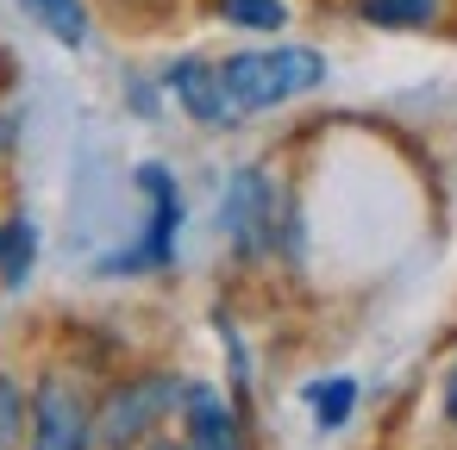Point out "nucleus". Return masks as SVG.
Returning a JSON list of instances; mask_svg holds the SVG:
<instances>
[{
    "instance_id": "obj_9",
    "label": "nucleus",
    "mask_w": 457,
    "mask_h": 450,
    "mask_svg": "<svg viewBox=\"0 0 457 450\" xmlns=\"http://www.w3.org/2000/svg\"><path fill=\"white\" fill-rule=\"evenodd\" d=\"M351 13L376 32H426L445 20V0H351Z\"/></svg>"
},
{
    "instance_id": "obj_10",
    "label": "nucleus",
    "mask_w": 457,
    "mask_h": 450,
    "mask_svg": "<svg viewBox=\"0 0 457 450\" xmlns=\"http://www.w3.org/2000/svg\"><path fill=\"white\" fill-rule=\"evenodd\" d=\"M38 263V225L32 213H7L0 219V288H26Z\"/></svg>"
},
{
    "instance_id": "obj_13",
    "label": "nucleus",
    "mask_w": 457,
    "mask_h": 450,
    "mask_svg": "<svg viewBox=\"0 0 457 450\" xmlns=\"http://www.w3.org/2000/svg\"><path fill=\"white\" fill-rule=\"evenodd\" d=\"M26 444V381L0 369V450Z\"/></svg>"
},
{
    "instance_id": "obj_7",
    "label": "nucleus",
    "mask_w": 457,
    "mask_h": 450,
    "mask_svg": "<svg viewBox=\"0 0 457 450\" xmlns=\"http://www.w3.org/2000/svg\"><path fill=\"white\" fill-rule=\"evenodd\" d=\"M163 94H170L195 126H207V132H232V126H238V113L226 107V88H220V63H213V57H176V63L163 70Z\"/></svg>"
},
{
    "instance_id": "obj_16",
    "label": "nucleus",
    "mask_w": 457,
    "mask_h": 450,
    "mask_svg": "<svg viewBox=\"0 0 457 450\" xmlns=\"http://www.w3.org/2000/svg\"><path fill=\"white\" fill-rule=\"evenodd\" d=\"M120 7H151V0H120Z\"/></svg>"
},
{
    "instance_id": "obj_4",
    "label": "nucleus",
    "mask_w": 457,
    "mask_h": 450,
    "mask_svg": "<svg viewBox=\"0 0 457 450\" xmlns=\"http://www.w3.org/2000/svg\"><path fill=\"white\" fill-rule=\"evenodd\" d=\"M138 194L151 200L145 213V238L120 257H101L107 275H145V269H170L176 263V232H182V188L163 163H138Z\"/></svg>"
},
{
    "instance_id": "obj_6",
    "label": "nucleus",
    "mask_w": 457,
    "mask_h": 450,
    "mask_svg": "<svg viewBox=\"0 0 457 450\" xmlns=\"http://www.w3.org/2000/svg\"><path fill=\"white\" fill-rule=\"evenodd\" d=\"M182 444L188 450H251V431H245V406H232L213 381H182Z\"/></svg>"
},
{
    "instance_id": "obj_1",
    "label": "nucleus",
    "mask_w": 457,
    "mask_h": 450,
    "mask_svg": "<svg viewBox=\"0 0 457 450\" xmlns=\"http://www.w3.org/2000/svg\"><path fill=\"white\" fill-rule=\"evenodd\" d=\"M320 82H326V51H313V45H257V51L220 57V88L238 119L288 107V101L313 94Z\"/></svg>"
},
{
    "instance_id": "obj_3",
    "label": "nucleus",
    "mask_w": 457,
    "mask_h": 450,
    "mask_svg": "<svg viewBox=\"0 0 457 450\" xmlns=\"http://www.w3.org/2000/svg\"><path fill=\"white\" fill-rule=\"evenodd\" d=\"M20 450H95V394L76 369L51 363L26 388V444Z\"/></svg>"
},
{
    "instance_id": "obj_14",
    "label": "nucleus",
    "mask_w": 457,
    "mask_h": 450,
    "mask_svg": "<svg viewBox=\"0 0 457 450\" xmlns=\"http://www.w3.org/2000/svg\"><path fill=\"white\" fill-rule=\"evenodd\" d=\"M138 450H188V444H182V438H170V431H157V438H151V444H138Z\"/></svg>"
},
{
    "instance_id": "obj_2",
    "label": "nucleus",
    "mask_w": 457,
    "mask_h": 450,
    "mask_svg": "<svg viewBox=\"0 0 457 450\" xmlns=\"http://www.w3.org/2000/svg\"><path fill=\"white\" fill-rule=\"evenodd\" d=\"M182 406V375L176 369H132L95 394V450H138L176 419Z\"/></svg>"
},
{
    "instance_id": "obj_5",
    "label": "nucleus",
    "mask_w": 457,
    "mask_h": 450,
    "mask_svg": "<svg viewBox=\"0 0 457 450\" xmlns=\"http://www.w3.org/2000/svg\"><path fill=\"white\" fill-rule=\"evenodd\" d=\"M220 232H226V244L245 263H257L276 244V188H270V176L257 163H245L226 182V194H220Z\"/></svg>"
},
{
    "instance_id": "obj_12",
    "label": "nucleus",
    "mask_w": 457,
    "mask_h": 450,
    "mask_svg": "<svg viewBox=\"0 0 457 450\" xmlns=\"http://www.w3.org/2000/svg\"><path fill=\"white\" fill-rule=\"evenodd\" d=\"M307 406H313V425H320V431H338V425L357 413V381H351V375L307 381Z\"/></svg>"
},
{
    "instance_id": "obj_15",
    "label": "nucleus",
    "mask_w": 457,
    "mask_h": 450,
    "mask_svg": "<svg viewBox=\"0 0 457 450\" xmlns=\"http://www.w3.org/2000/svg\"><path fill=\"white\" fill-rule=\"evenodd\" d=\"M0 151H7V119H0Z\"/></svg>"
},
{
    "instance_id": "obj_11",
    "label": "nucleus",
    "mask_w": 457,
    "mask_h": 450,
    "mask_svg": "<svg viewBox=\"0 0 457 450\" xmlns=\"http://www.w3.org/2000/svg\"><path fill=\"white\" fill-rule=\"evenodd\" d=\"M201 13L220 20V26H232V32H263V38H276V32L288 26V0H201Z\"/></svg>"
},
{
    "instance_id": "obj_8",
    "label": "nucleus",
    "mask_w": 457,
    "mask_h": 450,
    "mask_svg": "<svg viewBox=\"0 0 457 450\" xmlns=\"http://www.w3.org/2000/svg\"><path fill=\"white\" fill-rule=\"evenodd\" d=\"M13 7H20L45 38H57L63 51H82V45L95 38V13H88V0H13Z\"/></svg>"
}]
</instances>
